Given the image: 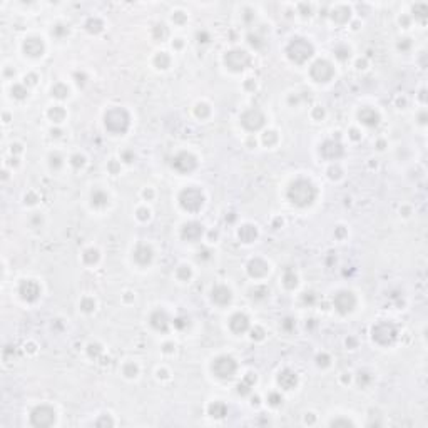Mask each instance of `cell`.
<instances>
[{
  "mask_svg": "<svg viewBox=\"0 0 428 428\" xmlns=\"http://www.w3.org/2000/svg\"><path fill=\"white\" fill-rule=\"evenodd\" d=\"M313 196H315L313 186L306 181H298L296 184H293L291 191H289V198L293 199V202L300 206L309 204L313 201Z\"/></svg>",
  "mask_w": 428,
  "mask_h": 428,
  "instance_id": "obj_1",
  "label": "cell"
},
{
  "mask_svg": "<svg viewBox=\"0 0 428 428\" xmlns=\"http://www.w3.org/2000/svg\"><path fill=\"white\" fill-rule=\"evenodd\" d=\"M30 420H32V425H35V427H49L54 423L55 413H54V410L49 408V406H39V408L34 410Z\"/></svg>",
  "mask_w": 428,
  "mask_h": 428,
  "instance_id": "obj_2",
  "label": "cell"
},
{
  "mask_svg": "<svg viewBox=\"0 0 428 428\" xmlns=\"http://www.w3.org/2000/svg\"><path fill=\"white\" fill-rule=\"evenodd\" d=\"M213 370L216 372V375L221 378H229L233 377L234 370H236V365L231 358H219L216 360V363L213 365Z\"/></svg>",
  "mask_w": 428,
  "mask_h": 428,
  "instance_id": "obj_3",
  "label": "cell"
},
{
  "mask_svg": "<svg viewBox=\"0 0 428 428\" xmlns=\"http://www.w3.org/2000/svg\"><path fill=\"white\" fill-rule=\"evenodd\" d=\"M105 124L109 126V129H114V124H117L116 130H124L127 127V116H126L124 111L116 109V111H111L105 116Z\"/></svg>",
  "mask_w": 428,
  "mask_h": 428,
  "instance_id": "obj_4",
  "label": "cell"
},
{
  "mask_svg": "<svg viewBox=\"0 0 428 428\" xmlns=\"http://www.w3.org/2000/svg\"><path fill=\"white\" fill-rule=\"evenodd\" d=\"M182 196L189 198V201H182V206L187 207V209H198V207L202 204V196L199 194L198 191H193V189L184 191Z\"/></svg>",
  "mask_w": 428,
  "mask_h": 428,
  "instance_id": "obj_5",
  "label": "cell"
},
{
  "mask_svg": "<svg viewBox=\"0 0 428 428\" xmlns=\"http://www.w3.org/2000/svg\"><path fill=\"white\" fill-rule=\"evenodd\" d=\"M279 383H281V385H283L286 390H291L293 386L296 385V377H295V375H293V373H289V372H284V373L279 377Z\"/></svg>",
  "mask_w": 428,
  "mask_h": 428,
  "instance_id": "obj_6",
  "label": "cell"
},
{
  "mask_svg": "<svg viewBox=\"0 0 428 428\" xmlns=\"http://www.w3.org/2000/svg\"><path fill=\"white\" fill-rule=\"evenodd\" d=\"M209 413L216 418H223L226 415V406L221 405V403H214V405H211Z\"/></svg>",
  "mask_w": 428,
  "mask_h": 428,
  "instance_id": "obj_7",
  "label": "cell"
},
{
  "mask_svg": "<svg viewBox=\"0 0 428 428\" xmlns=\"http://www.w3.org/2000/svg\"><path fill=\"white\" fill-rule=\"evenodd\" d=\"M333 427L336 425H352V422H348V420H336V422H331Z\"/></svg>",
  "mask_w": 428,
  "mask_h": 428,
  "instance_id": "obj_8",
  "label": "cell"
},
{
  "mask_svg": "<svg viewBox=\"0 0 428 428\" xmlns=\"http://www.w3.org/2000/svg\"><path fill=\"white\" fill-rule=\"evenodd\" d=\"M279 402H281V398L278 397V395H271V403H273V405H278Z\"/></svg>",
  "mask_w": 428,
  "mask_h": 428,
  "instance_id": "obj_9",
  "label": "cell"
}]
</instances>
